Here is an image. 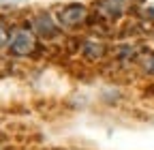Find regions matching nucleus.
Returning <instances> with one entry per match:
<instances>
[{
  "label": "nucleus",
  "instance_id": "4",
  "mask_svg": "<svg viewBox=\"0 0 154 150\" xmlns=\"http://www.w3.org/2000/svg\"><path fill=\"white\" fill-rule=\"evenodd\" d=\"M122 7H124L122 0H105V2L101 5V11H103L107 17H118V15L122 13Z\"/></svg>",
  "mask_w": 154,
  "mask_h": 150
},
{
  "label": "nucleus",
  "instance_id": "1",
  "mask_svg": "<svg viewBox=\"0 0 154 150\" xmlns=\"http://www.w3.org/2000/svg\"><path fill=\"white\" fill-rule=\"evenodd\" d=\"M9 49L15 54V56H26L34 49V39H32V34L28 30H17L13 36H11V41H9Z\"/></svg>",
  "mask_w": 154,
  "mask_h": 150
},
{
  "label": "nucleus",
  "instance_id": "2",
  "mask_svg": "<svg viewBox=\"0 0 154 150\" xmlns=\"http://www.w3.org/2000/svg\"><path fill=\"white\" fill-rule=\"evenodd\" d=\"M86 17V9L84 7H79V5H71V7H64L62 11H60V24H64V26H75V24H79L82 20Z\"/></svg>",
  "mask_w": 154,
  "mask_h": 150
},
{
  "label": "nucleus",
  "instance_id": "5",
  "mask_svg": "<svg viewBox=\"0 0 154 150\" xmlns=\"http://www.w3.org/2000/svg\"><path fill=\"white\" fill-rule=\"evenodd\" d=\"M143 67L148 73H154V56H148V58L143 60Z\"/></svg>",
  "mask_w": 154,
  "mask_h": 150
},
{
  "label": "nucleus",
  "instance_id": "3",
  "mask_svg": "<svg viewBox=\"0 0 154 150\" xmlns=\"http://www.w3.org/2000/svg\"><path fill=\"white\" fill-rule=\"evenodd\" d=\"M34 26H36V32L38 34H47V36H51V34H56V30H58V26H56V22L51 20L49 15H38L36 20H34Z\"/></svg>",
  "mask_w": 154,
  "mask_h": 150
}]
</instances>
